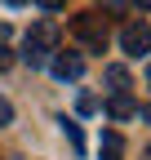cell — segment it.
Returning <instances> with one entry per match:
<instances>
[{
	"instance_id": "obj_11",
	"label": "cell",
	"mask_w": 151,
	"mask_h": 160,
	"mask_svg": "<svg viewBox=\"0 0 151 160\" xmlns=\"http://www.w3.org/2000/svg\"><path fill=\"white\" fill-rule=\"evenodd\" d=\"M36 5H40V9H62L67 0H36Z\"/></svg>"
},
{
	"instance_id": "obj_19",
	"label": "cell",
	"mask_w": 151,
	"mask_h": 160,
	"mask_svg": "<svg viewBox=\"0 0 151 160\" xmlns=\"http://www.w3.org/2000/svg\"><path fill=\"white\" fill-rule=\"evenodd\" d=\"M147 156H151V147H147Z\"/></svg>"
},
{
	"instance_id": "obj_16",
	"label": "cell",
	"mask_w": 151,
	"mask_h": 160,
	"mask_svg": "<svg viewBox=\"0 0 151 160\" xmlns=\"http://www.w3.org/2000/svg\"><path fill=\"white\" fill-rule=\"evenodd\" d=\"M142 116H147V120H151V102H147V107H142Z\"/></svg>"
},
{
	"instance_id": "obj_4",
	"label": "cell",
	"mask_w": 151,
	"mask_h": 160,
	"mask_svg": "<svg viewBox=\"0 0 151 160\" xmlns=\"http://www.w3.org/2000/svg\"><path fill=\"white\" fill-rule=\"evenodd\" d=\"M49 71L58 76V80H80V71H85V62L76 53H58V58H49Z\"/></svg>"
},
{
	"instance_id": "obj_10",
	"label": "cell",
	"mask_w": 151,
	"mask_h": 160,
	"mask_svg": "<svg viewBox=\"0 0 151 160\" xmlns=\"http://www.w3.org/2000/svg\"><path fill=\"white\" fill-rule=\"evenodd\" d=\"M76 111H80V116H89V111H98V102H93L89 93H80V102H76Z\"/></svg>"
},
{
	"instance_id": "obj_6",
	"label": "cell",
	"mask_w": 151,
	"mask_h": 160,
	"mask_svg": "<svg viewBox=\"0 0 151 160\" xmlns=\"http://www.w3.org/2000/svg\"><path fill=\"white\" fill-rule=\"evenodd\" d=\"M124 142H120V133H102V160H120Z\"/></svg>"
},
{
	"instance_id": "obj_18",
	"label": "cell",
	"mask_w": 151,
	"mask_h": 160,
	"mask_svg": "<svg viewBox=\"0 0 151 160\" xmlns=\"http://www.w3.org/2000/svg\"><path fill=\"white\" fill-rule=\"evenodd\" d=\"M147 80H151V67H147Z\"/></svg>"
},
{
	"instance_id": "obj_5",
	"label": "cell",
	"mask_w": 151,
	"mask_h": 160,
	"mask_svg": "<svg viewBox=\"0 0 151 160\" xmlns=\"http://www.w3.org/2000/svg\"><path fill=\"white\" fill-rule=\"evenodd\" d=\"M107 116H116V120H134V116H138V102H134V98L120 89V93L107 102Z\"/></svg>"
},
{
	"instance_id": "obj_13",
	"label": "cell",
	"mask_w": 151,
	"mask_h": 160,
	"mask_svg": "<svg viewBox=\"0 0 151 160\" xmlns=\"http://www.w3.org/2000/svg\"><path fill=\"white\" fill-rule=\"evenodd\" d=\"M5 40H9V27H5V22H0V45H5Z\"/></svg>"
},
{
	"instance_id": "obj_7",
	"label": "cell",
	"mask_w": 151,
	"mask_h": 160,
	"mask_svg": "<svg viewBox=\"0 0 151 160\" xmlns=\"http://www.w3.org/2000/svg\"><path fill=\"white\" fill-rule=\"evenodd\" d=\"M102 76H107V85H116V89H129V71H124V67H107Z\"/></svg>"
},
{
	"instance_id": "obj_15",
	"label": "cell",
	"mask_w": 151,
	"mask_h": 160,
	"mask_svg": "<svg viewBox=\"0 0 151 160\" xmlns=\"http://www.w3.org/2000/svg\"><path fill=\"white\" fill-rule=\"evenodd\" d=\"M107 5H111V9H120V5H124V0H107Z\"/></svg>"
},
{
	"instance_id": "obj_8",
	"label": "cell",
	"mask_w": 151,
	"mask_h": 160,
	"mask_svg": "<svg viewBox=\"0 0 151 160\" xmlns=\"http://www.w3.org/2000/svg\"><path fill=\"white\" fill-rule=\"evenodd\" d=\"M62 129H67V138H71V147L85 151V133H80V125H76V120H62Z\"/></svg>"
},
{
	"instance_id": "obj_9",
	"label": "cell",
	"mask_w": 151,
	"mask_h": 160,
	"mask_svg": "<svg viewBox=\"0 0 151 160\" xmlns=\"http://www.w3.org/2000/svg\"><path fill=\"white\" fill-rule=\"evenodd\" d=\"M9 120H13V102H9V98H0V129L9 125Z\"/></svg>"
},
{
	"instance_id": "obj_14",
	"label": "cell",
	"mask_w": 151,
	"mask_h": 160,
	"mask_svg": "<svg viewBox=\"0 0 151 160\" xmlns=\"http://www.w3.org/2000/svg\"><path fill=\"white\" fill-rule=\"evenodd\" d=\"M134 5H138V9H151V0H134Z\"/></svg>"
},
{
	"instance_id": "obj_2",
	"label": "cell",
	"mask_w": 151,
	"mask_h": 160,
	"mask_svg": "<svg viewBox=\"0 0 151 160\" xmlns=\"http://www.w3.org/2000/svg\"><path fill=\"white\" fill-rule=\"evenodd\" d=\"M71 36L80 40L89 53H102V49H107V22H102L98 13H80V18L71 22Z\"/></svg>"
},
{
	"instance_id": "obj_3",
	"label": "cell",
	"mask_w": 151,
	"mask_h": 160,
	"mask_svg": "<svg viewBox=\"0 0 151 160\" xmlns=\"http://www.w3.org/2000/svg\"><path fill=\"white\" fill-rule=\"evenodd\" d=\"M120 49L134 53V58H138V53H151V27H147V22H129V27L120 31Z\"/></svg>"
},
{
	"instance_id": "obj_1",
	"label": "cell",
	"mask_w": 151,
	"mask_h": 160,
	"mask_svg": "<svg viewBox=\"0 0 151 160\" xmlns=\"http://www.w3.org/2000/svg\"><path fill=\"white\" fill-rule=\"evenodd\" d=\"M53 45H58V22L40 18V22L27 31V49H22V58H27L31 67H49V53H53Z\"/></svg>"
},
{
	"instance_id": "obj_17",
	"label": "cell",
	"mask_w": 151,
	"mask_h": 160,
	"mask_svg": "<svg viewBox=\"0 0 151 160\" xmlns=\"http://www.w3.org/2000/svg\"><path fill=\"white\" fill-rule=\"evenodd\" d=\"M5 5H27V0H5Z\"/></svg>"
},
{
	"instance_id": "obj_12",
	"label": "cell",
	"mask_w": 151,
	"mask_h": 160,
	"mask_svg": "<svg viewBox=\"0 0 151 160\" xmlns=\"http://www.w3.org/2000/svg\"><path fill=\"white\" fill-rule=\"evenodd\" d=\"M9 62H13V58H9V49L0 45V71H9Z\"/></svg>"
}]
</instances>
